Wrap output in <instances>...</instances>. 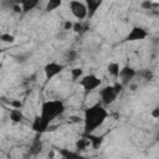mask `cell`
I'll use <instances>...</instances> for the list:
<instances>
[{"instance_id":"obj_3","label":"cell","mask_w":159,"mask_h":159,"mask_svg":"<svg viewBox=\"0 0 159 159\" xmlns=\"http://www.w3.org/2000/svg\"><path fill=\"white\" fill-rule=\"evenodd\" d=\"M78 83H80V86L83 88V92H84L86 94H88V93H91V92H93V91H96L97 88L101 87L102 80H101L98 76H96V75H93V73H89V75H84V76L78 81Z\"/></svg>"},{"instance_id":"obj_1","label":"cell","mask_w":159,"mask_h":159,"mask_svg":"<svg viewBox=\"0 0 159 159\" xmlns=\"http://www.w3.org/2000/svg\"><path fill=\"white\" fill-rule=\"evenodd\" d=\"M108 111L101 103H94L84 109L83 113V129L84 134H93L101 128L108 118Z\"/></svg>"},{"instance_id":"obj_15","label":"cell","mask_w":159,"mask_h":159,"mask_svg":"<svg viewBox=\"0 0 159 159\" xmlns=\"http://www.w3.org/2000/svg\"><path fill=\"white\" fill-rule=\"evenodd\" d=\"M84 137L89 140V144L93 148H98L103 142V137H98V135H94V134H86Z\"/></svg>"},{"instance_id":"obj_5","label":"cell","mask_w":159,"mask_h":159,"mask_svg":"<svg viewBox=\"0 0 159 159\" xmlns=\"http://www.w3.org/2000/svg\"><path fill=\"white\" fill-rule=\"evenodd\" d=\"M98 96H99V103L101 104L109 106V104L114 103V101L117 99L118 92L116 91L114 84H108V86H104L103 88L99 89Z\"/></svg>"},{"instance_id":"obj_23","label":"cell","mask_w":159,"mask_h":159,"mask_svg":"<svg viewBox=\"0 0 159 159\" xmlns=\"http://www.w3.org/2000/svg\"><path fill=\"white\" fill-rule=\"evenodd\" d=\"M76 56V51H70L68 53H67V56H66V58H67V61H72V58Z\"/></svg>"},{"instance_id":"obj_8","label":"cell","mask_w":159,"mask_h":159,"mask_svg":"<svg viewBox=\"0 0 159 159\" xmlns=\"http://www.w3.org/2000/svg\"><path fill=\"white\" fill-rule=\"evenodd\" d=\"M50 124H51V123H50L47 119H45V118L41 117L40 114H37V116L32 119V122H31V129H32L35 133H37L39 135H41V134H43V133H46V132L48 130Z\"/></svg>"},{"instance_id":"obj_4","label":"cell","mask_w":159,"mask_h":159,"mask_svg":"<svg viewBox=\"0 0 159 159\" xmlns=\"http://www.w3.org/2000/svg\"><path fill=\"white\" fill-rule=\"evenodd\" d=\"M68 9L71 11V14L73 15V17L77 21H83L86 17H88V10H87V5L83 1H78V0H72L68 2Z\"/></svg>"},{"instance_id":"obj_11","label":"cell","mask_w":159,"mask_h":159,"mask_svg":"<svg viewBox=\"0 0 159 159\" xmlns=\"http://www.w3.org/2000/svg\"><path fill=\"white\" fill-rule=\"evenodd\" d=\"M86 5H87V10H88V17H92V16H94L97 10L102 5V1L101 0H87Z\"/></svg>"},{"instance_id":"obj_20","label":"cell","mask_w":159,"mask_h":159,"mask_svg":"<svg viewBox=\"0 0 159 159\" xmlns=\"http://www.w3.org/2000/svg\"><path fill=\"white\" fill-rule=\"evenodd\" d=\"M72 30H73L76 34H81V32H83V30H84L83 22H82V21H76V22H73V27H72Z\"/></svg>"},{"instance_id":"obj_2","label":"cell","mask_w":159,"mask_h":159,"mask_svg":"<svg viewBox=\"0 0 159 159\" xmlns=\"http://www.w3.org/2000/svg\"><path fill=\"white\" fill-rule=\"evenodd\" d=\"M65 111H66V107L61 99H47L42 102L39 114L51 123L57 117L62 116Z\"/></svg>"},{"instance_id":"obj_16","label":"cell","mask_w":159,"mask_h":159,"mask_svg":"<svg viewBox=\"0 0 159 159\" xmlns=\"http://www.w3.org/2000/svg\"><path fill=\"white\" fill-rule=\"evenodd\" d=\"M75 145H76V150L81 153L82 150H84V149H86L88 145H91V144H89V140H88L86 137H83V138L78 139V140L76 142V144H75Z\"/></svg>"},{"instance_id":"obj_6","label":"cell","mask_w":159,"mask_h":159,"mask_svg":"<svg viewBox=\"0 0 159 159\" xmlns=\"http://www.w3.org/2000/svg\"><path fill=\"white\" fill-rule=\"evenodd\" d=\"M65 70V65L60 63L57 61H51L45 65L43 67V73H45V78L47 81H51L52 78L57 77L60 73H62Z\"/></svg>"},{"instance_id":"obj_7","label":"cell","mask_w":159,"mask_h":159,"mask_svg":"<svg viewBox=\"0 0 159 159\" xmlns=\"http://www.w3.org/2000/svg\"><path fill=\"white\" fill-rule=\"evenodd\" d=\"M149 36V32L147 29L142 27V26H133L129 32L127 34V36L124 37L125 42H135V41H143Z\"/></svg>"},{"instance_id":"obj_21","label":"cell","mask_w":159,"mask_h":159,"mask_svg":"<svg viewBox=\"0 0 159 159\" xmlns=\"http://www.w3.org/2000/svg\"><path fill=\"white\" fill-rule=\"evenodd\" d=\"M10 106H11V108H14V109H21L24 104H22V102L19 101V99H12V101H10Z\"/></svg>"},{"instance_id":"obj_18","label":"cell","mask_w":159,"mask_h":159,"mask_svg":"<svg viewBox=\"0 0 159 159\" xmlns=\"http://www.w3.org/2000/svg\"><path fill=\"white\" fill-rule=\"evenodd\" d=\"M83 70L81 67H75L71 70V78L72 81H77V80H81L83 77Z\"/></svg>"},{"instance_id":"obj_14","label":"cell","mask_w":159,"mask_h":159,"mask_svg":"<svg viewBox=\"0 0 159 159\" xmlns=\"http://www.w3.org/2000/svg\"><path fill=\"white\" fill-rule=\"evenodd\" d=\"M20 4L22 6V12H29L30 10H34L39 5V1L37 0H25V1H21Z\"/></svg>"},{"instance_id":"obj_26","label":"cell","mask_w":159,"mask_h":159,"mask_svg":"<svg viewBox=\"0 0 159 159\" xmlns=\"http://www.w3.org/2000/svg\"><path fill=\"white\" fill-rule=\"evenodd\" d=\"M158 120H159V119H158Z\"/></svg>"},{"instance_id":"obj_24","label":"cell","mask_w":159,"mask_h":159,"mask_svg":"<svg viewBox=\"0 0 159 159\" xmlns=\"http://www.w3.org/2000/svg\"><path fill=\"white\" fill-rule=\"evenodd\" d=\"M72 27H73V22H71V21H66L65 22V30H72Z\"/></svg>"},{"instance_id":"obj_19","label":"cell","mask_w":159,"mask_h":159,"mask_svg":"<svg viewBox=\"0 0 159 159\" xmlns=\"http://www.w3.org/2000/svg\"><path fill=\"white\" fill-rule=\"evenodd\" d=\"M0 40L4 43H14L15 42V36L11 35L10 32H2L0 35Z\"/></svg>"},{"instance_id":"obj_9","label":"cell","mask_w":159,"mask_h":159,"mask_svg":"<svg viewBox=\"0 0 159 159\" xmlns=\"http://www.w3.org/2000/svg\"><path fill=\"white\" fill-rule=\"evenodd\" d=\"M135 76H137V71H135L133 67H130V66H124V67H122L120 73H119V82H120L123 86H125V84H128Z\"/></svg>"},{"instance_id":"obj_17","label":"cell","mask_w":159,"mask_h":159,"mask_svg":"<svg viewBox=\"0 0 159 159\" xmlns=\"http://www.w3.org/2000/svg\"><path fill=\"white\" fill-rule=\"evenodd\" d=\"M61 5H62V1H61V0H50V1L46 4L45 10H46V11H53V10L58 9Z\"/></svg>"},{"instance_id":"obj_10","label":"cell","mask_w":159,"mask_h":159,"mask_svg":"<svg viewBox=\"0 0 159 159\" xmlns=\"http://www.w3.org/2000/svg\"><path fill=\"white\" fill-rule=\"evenodd\" d=\"M58 153L62 159H87L84 155H82L77 150H71V149H58Z\"/></svg>"},{"instance_id":"obj_22","label":"cell","mask_w":159,"mask_h":159,"mask_svg":"<svg viewBox=\"0 0 159 159\" xmlns=\"http://www.w3.org/2000/svg\"><path fill=\"white\" fill-rule=\"evenodd\" d=\"M152 117L155 119H159V107H155L154 109H152Z\"/></svg>"},{"instance_id":"obj_12","label":"cell","mask_w":159,"mask_h":159,"mask_svg":"<svg viewBox=\"0 0 159 159\" xmlns=\"http://www.w3.org/2000/svg\"><path fill=\"white\" fill-rule=\"evenodd\" d=\"M120 70H122V67H120L119 62H116V61L109 62L108 66H107V71H108V73H109L113 78H119Z\"/></svg>"},{"instance_id":"obj_25","label":"cell","mask_w":159,"mask_h":159,"mask_svg":"<svg viewBox=\"0 0 159 159\" xmlns=\"http://www.w3.org/2000/svg\"><path fill=\"white\" fill-rule=\"evenodd\" d=\"M70 119L72 120V122H75V123H80L81 120H83V119H81L80 117H77V116H71L70 117Z\"/></svg>"},{"instance_id":"obj_13","label":"cell","mask_w":159,"mask_h":159,"mask_svg":"<svg viewBox=\"0 0 159 159\" xmlns=\"http://www.w3.org/2000/svg\"><path fill=\"white\" fill-rule=\"evenodd\" d=\"M9 118L14 123H21L25 119V116H24V113H22L21 109H14V108H11L9 111Z\"/></svg>"}]
</instances>
